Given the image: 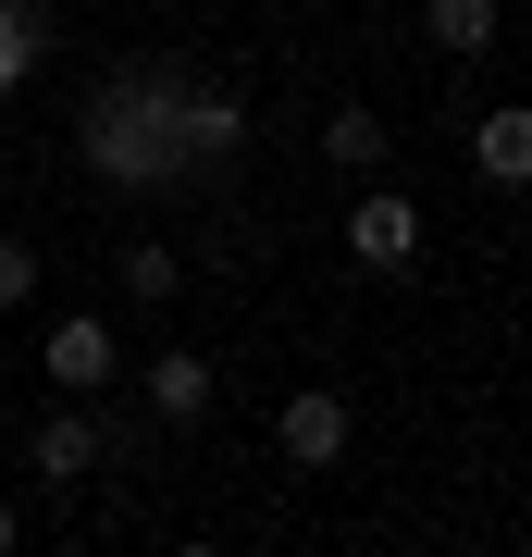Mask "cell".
I'll list each match as a JSON object with an SVG mask.
<instances>
[{
  "instance_id": "cell-1",
  "label": "cell",
  "mask_w": 532,
  "mask_h": 557,
  "mask_svg": "<svg viewBox=\"0 0 532 557\" xmlns=\"http://www.w3.org/2000/svg\"><path fill=\"white\" fill-rule=\"evenodd\" d=\"M38 372L62 384V397H99V384L124 372V335H112L99 310H62V322H50V347H38Z\"/></svg>"
},
{
  "instance_id": "cell-2",
  "label": "cell",
  "mask_w": 532,
  "mask_h": 557,
  "mask_svg": "<svg viewBox=\"0 0 532 557\" xmlns=\"http://www.w3.org/2000/svg\"><path fill=\"white\" fill-rule=\"evenodd\" d=\"M273 446H285V471H335V458H347V397H335V384H297L285 421H273Z\"/></svg>"
},
{
  "instance_id": "cell-3",
  "label": "cell",
  "mask_w": 532,
  "mask_h": 557,
  "mask_svg": "<svg viewBox=\"0 0 532 557\" xmlns=\"http://www.w3.org/2000/svg\"><path fill=\"white\" fill-rule=\"evenodd\" d=\"M409 248H421V211L396 199V186H372V199L347 211V260H359V273H396Z\"/></svg>"
},
{
  "instance_id": "cell-4",
  "label": "cell",
  "mask_w": 532,
  "mask_h": 557,
  "mask_svg": "<svg viewBox=\"0 0 532 557\" xmlns=\"http://www.w3.org/2000/svg\"><path fill=\"white\" fill-rule=\"evenodd\" d=\"M25 471H38V483H87L99 471V421L87 409H50L38 434H25Z\"/></svg>"
},
{
  "instance_id": "cell-5",
  "label": "cell",
  "mask_w": 532,
  "mask_h": 557,
  "mask_svg": "<svg viewBox=\"0 0 532 557\" xmlns=\"http://www.w3.org/2000/svg\"><path fill=\"white\" fill-rule=\"evenodd\" d=\"M471 174H483V186H532V112H520V100L471 124Z\"/></svg>"
},
{
  "instance_id": "cell-6",
  "label": "cell",
  "mask_w": 532,
  "mask_h": 557,
  "mask_svg": "<svg viewBox=\"0 0 532 557\" xmlns=\"http://www.w3.org/2000/svg\"><path fill=\"white\" fill-rule=\"evenodd\" d=\"M149 409L161 421H198V409H211V359H198V347H161L149 359Z\"/></svg>"
},
{
  "instance_id": "cell-7",
  "label": "cell",
  "mask_w": 532,
  "mask_h": 557,
  "mask_svg": "<svg viewBox=\"0 0 532 557\" xmlns=\"http://www.w3.org/2000/svg\"><path fill=\"white\" fill-rule=\"evenodd\" d=\"M421 38H434L446 62H483L495 50V0H421Z\"/></svg>"
},
{
  "instance_id": "cell-8",
  "label": "cell",
  "mask_w": 532,
  "mask_h": 557,
  "mask_svg": "<svg viewBox=\"0 0 532 557\" xmlns=\"http://www.w3.org/2000/svg\"><path fill=\"white\" fill-rule=\"evenodd\" d=\"M322 161L372 174V161H384V112H372V100H335V112H322Z\"/></svg>"
},
{
  "instance_id": "cell-9",
  "label": "cell",
  "mask_w": 532,
  "mask_h": 557,
  "mask_svg": "<svg viewBox=\"0 0 532 557\" xmlns=\"http://www.w3.org/2000/svg\"><path fill=\"white\" fill-rule=\"evenodd\" d=\"M38 50H50V13H38V0H0V100H13V75Z\"/></svg>"
},
{
  "instance_id": "cell-10",
  "label": "cell",
  "mask_w": 532,
  "mask_h": 557,
  "mask_svg": "<svg viewBox=\"0 0 532 557\" xmlns=\"http://www.w3.org/2000/svg\"><path fill=\"white\" fill-rule=\"evenodd\" d=\"M174 100H186V137H198V149L248 137V100H223V87H174Z\"/></svg>"
},
{
  "instance_id": "cell-11",
  "label": "cell",
  "mask_w": 532,
  "mask_h": 557,
  "mask_svg": "<svg viewBox=\"0 0 532 557\" xmlns=\"http://www.w3.org/2000/svg\"><path fill=\"white\" fill-rule=\"evenodd\" d=\"M174 285H186V260H174V248H124V298H137V310H161Z\"/></svg>"
},
{
  "instance_id": "cell-12",
  "label": "cell",
  "mask_w": 532,
  "mask_h": 557,
  "mask_svg": "<svg viewBox=\"0 0 532 557\" xmlns=\"http://www.w3.org/2000/svg\"><path fill=\"white\" fill-rule=\"evenodd\" d=\"M25 298H38V248L0 236V310H25Z\"/></svg>"
},
{
  "instance_id": "cell-13",
  "label": "cell",
  "mask_w": 532,
  "mask_h": 557,
  "mask_svg": "<svg viewBox=\"0 0 532 557\" xmlns=\"http://www.w3.org/2000/svg\"><path fill=\"white\" fill-rule=\"evenodd\" d=\"M0 557H13V508H0Z\"/></svg>"
}]
</instances>
